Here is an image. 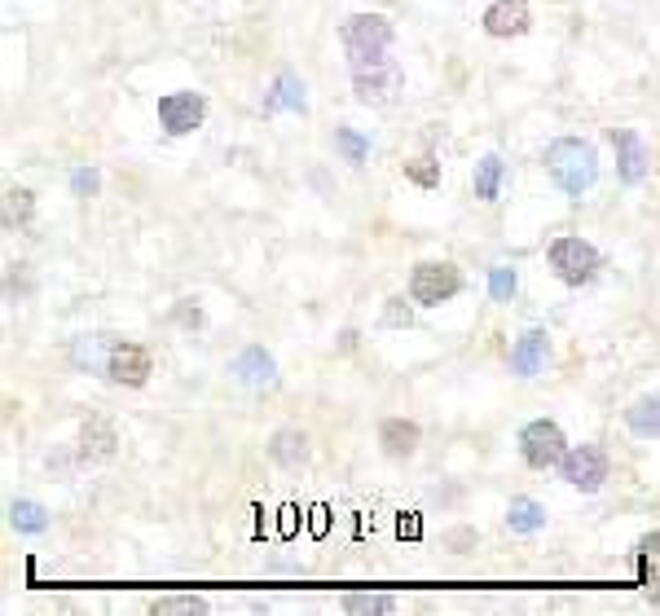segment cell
I'll return each mask as SVG.
<instances>
[{"label": "cell", "mask_w": 660, "mask_h": 616, "mask_svg": "<svg viewBox=\"0 0 660 616\" xmlns=\"http://www.w3.org/2000/svg\"><path fill=\"white\" fill-rule=\"evenodd\" d=\"M546 172L568 198H581L599 181V154L581 137H559L546 146Z\"/></svg>", "instance_id": "cell-1"}, {"label": "cell", "mask_w": 660, "mask_h": 616, "mask_svg": "<svg viewBox=\"0 0 660 616\" xmlns=\"http://www.w3.org/2000/svg\"><path fill=\"white\" fill-rule=\"evenodd\" d=\"M348 66H352V93H357L366 106H388L392 97L401 93V84H405L401 66H396V58H388V53L348 62Z\"/></svg>", "instance_id": "cell-2"}, {"label": "cell", "mask_w": 660, "mask_h": 616, "mask_svg": "<svg viewBox=\"0 0 660 616\" xmlns=\"http://www.w3.org/2000/svg\"><path fill=\"white\" fill-rule=\"evenodd\" d=\"M462 291V273L454 269L449 260H423L410 278V300L423 304V308H436L445 300H454Z\"/></svg>", "instance_id": "cell-3"}, {"label": "cell", "mask_w": 660, "mask_h": 616, "mask_svg": "<svg viewBox=\"0 0 660 616\" xmlns=\"http://www.w3.org/2000/svg\"><path fill=\"white\" fill-rule=\"evenodd\" d=\"M520 454L533 471H550L559 467L568 454V440L559 432V423H550V418H533V423L520 432Z\"/></svg>", "instance_id": "cell-4"}, {"label": "cell", "mask_w": 660, "mask_h": 616, "mask_svg": "<svg viewBox=\"0 0 660 616\" xmlns=\"http://www.w3.org/2000/svg\"><path fill=\"white\" fill-rule=\"evenodd\" d=\"M344 49H348V62L388 53L392 49V22L379 18V14H352L344 22Z\"/></svg>", "instance_id": "cell-5"}, {"label": "cell", "mask_w": 660, "mask_h": 616, "mask_svg": "<svg viewBox=\"0 0 660 616\" xmlns=\"http://www.w3.org/2000/svg\"><path fill=\"white\" fill-rule=\"evenodd\" d=\"M550 269H555L559 282L586 286L594 278V269H599V251L586 238H555L550 242Z\"/></svg>", "instance_id": "cell-6"}, {"label": "cell", "mask_w": 660, "mask_h": 616, "mask_svg": "<svg viewBox=\"0 0 660 616\" xmlns=\"http://www.w3.org/2000/svg\"><path fill=\"white\" fill-rule=\"evenodd\" d=\"M559 471H564V480L572 489L599 493L603 480H608V454H603L599 445H572L564 454V462H559Z\"/></svg>", "instance_id": "cell-7"}, {"label": "cell", "mask_w": 660, "mask_h": 616, "mask_svg": "<svg viewBox=\"0 0 660 616\" xmlns=\"http://www.w3.org/2000/svg\"><path fill=\"white\" fill-rule=\"evenodd\" d=\"M207 115V102L203 93H168L159 97V124L172 132V137H185V132H194L203 124Z\"/></svg>", "instance_id": "cell-8"}, {"label": "cell", "mask_w": 660, "mask_h": 616, "mask_svg": "<svg viewBox=\"0 0 660 616\" xmlns=\"http://www.w3.org/2000/svg\"><path fill=\"white\" fill-rule=\"evenodd\" d=\"M106 379L128 383V388H141V383L150 379V352L141 344H128V339H115L110 361H106Z\"/></svg>", "instance_id": "cell-9"}, {"label": "cell", "mask_w": 660, "mask_h": 616, "mask_svg": "<svg viewBox=\"0 0 660 616\" xmlns=\"http://www.w3.org/2000/svg\"><path fill=\"white\" fill-rule=\"evenodd\" d=\"M533 27V14H528L524 0H498V5L484 9V31L498 40H511V36H524Z\"/></svg>", "instance_id": "cell-10"}, {"label": "cell", "mask_w": 660, "mask_h": 616, "mask_svg": "<svg viewBox=\"0 0 660 616\" xmlns=\"http://www.w3.org/2000/svg\"><path fill=\"white\" fill-rule=\"evenodd\" d=\"M546 357H550V335L546 330H524V335L515 339V348H511V370L520 374V379H533V374L546 366Z\"/></svg>", "instance_id": "cell-11"}, {"label": "cell", "mask_w": 660, "mask_h": 616, "mask_svg": "<svg viewBox=\"0 0 660 616\" xmlns=\"http://www.w3.org/2000/svg\"><path fill=\"white\" fill-rule=\"evenodd\" d=\"M612 146H616V168H621L625 181H643L647 176V146L634 128H616L612 132Z\"/></svg>", "instance_id": "cell-12"}, {"label": "cell", "mask_w": 660, "mask_h": 616, "mask_svg": "<svg viewBox=\"0 0 660 616\" xmlns=\"http://www.w3.org/2000/svg\"><path fill=\"white\" fill-rule=\"evenodd\" d=\"M234 374H238V383H247V388H273L278 366H273V357L260 344H251L234 357Z\"/></svg>", "instance_id": "cell-13"}, {"label": "cell", "mask_w": 660, "mask_h": 616, "mask_svg": "<svg viewBox=\"0 0 660 616\" xmlns=\"http://www.w3.org/2000/svg\"><path fill=\"white\" fill-rule=\"evenodd\" d=\"M115 445H119V436H115V427L106 423V418H88V423L80 427V458L84 462H106V458H115Z\"/></svg>", "instance_id": "cell-14"}, {"label": "cell", "mask_w": 660, "mask_h": 616, "mask_svg": "<svg viewBox=\"0 0 660 616\" xmlns=\"http://www.w3.org/2000/svg\"><path fill=\"white\" fill-rule=\"evenodd\" d=\"M634 564H638V586L652 603H660V533H647L634 550Z\"/></svg>", "instance_id": "cell-15"}, {"label": "cell", "mask_w": 660, "mask_h": 616, "mask_svg": "<svg viewBox=\"0 0 660 616\" xmlns=\"http://www.w3.org/2000/svg\"><path fill=\"white\" fill-rule=\"evenodd\" d=\"M625 423H630V432H634V436H643V440H660V392L638 396L630 410H625Z\"/></svg>", "instance_id": "cell-16"}, {"label": "cell", "mask_w": 660, "mask_h": 616, "mask_svg": "<svg viewBox=\"0 0 660 616\" xmlns=\"http://www.w3.org/2000/svg\"><path fill=\"white\" fill-rule=\"evenodd\" d=\"M269 458L278 462V467H300V462L308 458V436L300 432V427H282V432H273Z\"/></svg>", "instance_id": "cell-17"}, {"label": "cell", "mask_w": 660, "mask_h": 616, "mask_svg": "<svg viewBox=\"0 0 660 616\" xmlns=\"http://www.w3.org/2000/svg\"><path fill=\"white\" fill-rule=\"evenodd\" d=\"M379 445L388 449L392 458H405L418 449V423H410V418H388V423L379 427Z\"/></svg>", "instance_id": "cell-18"}, {"label": "cell", "mask_w": 660, "mask_h": 616, "mask_svg": "<svg viewBox=\"0 0 660 616\" xmlns=\"http://www.w3.org/2000/svg\"><path fill=\"white\" fill-rule=\"evenodd\" d=\"M110 348H115V339H110V335H80V339H75V348H71V361L80 370H102L106 374Z\"/></svg>", "instance_id": "cell-19"}, {"label": "cell", "mask_w": 660, "mask_h": 616, "mask_svg": "<svg viewBox=\"0 0 660 616\" xmlns=\"http://www.w3.org/2000/svg\"><path fill=\"white\" fill-rule=\"evenodd\" d=\"M278 106H286V110H300V115H304V80H295V75L291 71H282L278 75V84H273V93L269 97H264V110H269V115H273V110H278Z\"/></svg>", "instance_id": "cell-20"}, {"label": "cell", "mask_w": 660, "mask_h": 616, "mask_svg": "<svg viewBox=\"0 0 660 616\" xmlns=\"http://www.w3.org/2000/svg\"><path fill=\"white\" fill-rule=\"evenodd\" d=\"M506 524H511V533H537V528H546V506L533 498H511Z\"/></svg>", "instance_id": "cell-21"}, {"label": "cell", "mask_w": 660, "mask_h": 616, "mask_svg": "<svg viewBox=\"0 0 660 616\" xmlns=\"http://www.w3.org/2000/svg\"><path fill=\"white\" fill-rule=\"evenodd\" d=\"M502 176H506V163L498 159V154H484V159L476 163V198L493 203V198L502 194Z\"/></svg>", "instance_id": "cell-22"}, {"label": "cell", "mask_w": 660, "mask_h": 616, "mask_svg": "<svg viewBox=\"0 0 660 616\" xmlns=\"http://www.w3.org/2000/svg\"><path fill=\"white\" fill-rule=\"evenodd\" d=\"M9 520H14L18 533H44V528H49V515H44V506H40V502H27V498L9 506Z\"/></svg>", "instance_id": "cell-23"}, {"label": "cell", "mask_w": 660, "mask_h": 616, "mask_svg": "<svg viewBox=\"0 0 660 616\" xmlns=\"http://www.w3.org/2000/svg\"><path fill=\"white\" fill-rule=\"evenodd\" d=\"M396 599L392 594H379V590H348L344 594V612H392Z\"/></svg>", "instance_id": "cell-24"}, {"label": "cell", "mask_w": 660, "mask_h": 616, "mask_svg": "<svg viewBox=\"0 0 660 616\" xmlns=\"http://www.w3.org/2000/svg\"><path fill=\"white\" fill-rule=\"evenodd\" d=\"M150 612L154 616H172V612H207V603L198 599V594H163V599H154L150 603Z\"/></svg>", "instance_id": "cell-25"}, {"label": "cell", "mask_w": 660, "mask_h": 616, "mask_svg": "<svg viewBox=\"0 0 660 616\" xmlns=\"http://www.w3.org/2000/svg\"><path fill=\"white\" fill-rule=\"evenodd\" d=\"M31 207H36L31 190H9V194H5V229L27 225V220H31Z\"/></svg>", "instance_id": "cell-26"}, {"label": "cell", "mask_w": 660, "mask_h": 616, "mask_svg": "<svg viewBox=\"0 0 660 616\" xmlns=\"http://www.w3.org/2000/svg\"><path fill=\"white\" fill-rule=\"evenodd\" d=\"M405 176H410L414 185H423V190H432V185H440V163L432 154H418V159L405 163Z\"/></svg>", "instance_id": "cell-27"}, {"label": "cell", "mask_w": 660, "mask_h": 616, "mask_svg": "<svg viewBox=\"0 0 660 616\" xmlns=\"http://www.w3.org/2000/svg\"><path fill=\"white\" fill-rule=\"evenodd\" d=\"M335 150L344 154L348 163H366L370 141H366V137H357V132H352V128H339V132H335Z\"/></svg>", "instance_id": "cell-28"}, {"label": "cell", "mask_w": 660, "mask_h": 616, "mask_svg": "<svg viewBox=\"0 0 660 616\" xmlns=\"http://www.w3.org/2000/svg\"><path fill=\"white\" fill-rule=\"evenodd\" d=\"M489 295H493V300H511V295H515V269H493L489 273Z\"/></svg>", "instance_id": "cell-29"}, {"label": "cell", "mask_w": 660, "mask_h": 616, "mask_svg": "<svg viewBox=\"0 0 660 616\" xmlns=\"http://www.w3.org/2000/svg\"><path fill=\"white\" fill-rule=\"evenodd\" d=\"M71 190L80 194V198H93L97 194V172L93 168H75L71 172Z\"/></svg>", "instance_id": "cell-30"}, {"label": "cell", "mask_w": 660, "mask_h": 616, "mask_svg": "<svg viewBox=\"0 0 660 616\" xmlns=\"http://www.w3.org/2000/svg\"><path fill=\"white\" fill-rule=\"evenodd\" d=\"M383 317H388V326H410V304H405L401 300V295H392V300H388V308H383Z\"/></svg>", "instance_id": "cell-31"}, {"label": "cell", "mask_w": 660, "mask_h": 616, "mask_svg": "<svg viewBox=\"0 0 660 616\" xmlns=\"http://www.w3.org/2000/svg\"><path fill=\"white\" fill-rule=\"evenodd\" d=\"M172 317H176L181 326H203V308H198V300H181Z\"/></svg>", "instance_id": "cell-32"}]
</instances>
